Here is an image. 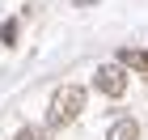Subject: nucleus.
I'll return each mask as SVG.
<instances>
[{
	"label": "nucleus",
	"mask_w": 148,
	"mask_h": 140,
	"mask_svg": "<svg viewBox=\"0 0 148 140\" xmlns=\"http://www.w3.org/2000/svg\"><path fill=\"white\" fill-rule=\"evenodd\" d=\"M85 85L68 81V85H59L55 93H51V102H47V132H59V128H72L80 119V110H85Z\"/></svg>",
	"instance_id": "obj_1"
},
{
	"label": "nucleus",
	"mask_w": 148,
	"mask_h": 140,
	"mask_svg": "<svg viewBox=\"0 0 148 140\" xmlns=\"http://www.w3.org/2000/svg\"><path fill=\"white\" fill-rule=\"evenodd\" d=\"M93 89L102 93V98H123L127 89H131V72L123 68V64H97L93 68Z\"/></svg>",
	"instance_id": "obj_2"
},
{
	"label": "nucleus",
	"mask_w": 148,
	"mask_h": 140,
	"mask_svg": "<svg viewBox=\"0 0 148 140\" xmlns=\"http://www.w3.org/2000/svg\"><path fill=\"white\" fill-rule=\"evenodd\" d=\"M114 64H123L127 72L131 68L148 72V47H119V51H114Z\"/></svg>",
	"instance_id": "obj_3"
},
{
	"label": "nucleus",
	"mask_w": 148,
	"mask_h": 140,
	"mask_svg": "<svg viewBox=\"0 0 148 140\" xmlns=\"http://www.w3.org/2000/svg\"><path fill=\"white\" fill-rule=\"evenodd\" d=\"M106 140H140V119H131V115H119L106 128Z\"/></svg>",
	"instance_id": "obj_4"
},
{
	"label": "nucleus",
	"mask_w": 148,
	"mask_h": 140,
	"mask_svg": "<svg viewBox=\"0 0 148 140\" xmlns=\"http://www.w3.org/2000/svg\"><path fill=\"white\" fill-rule=\"evenodd\" d=\"M17 38H21V17L0 21V43H4V47H17Z\"/></svg>",
	"instance_id": "obj_5"
},
{
	"label": "nucleus",
	"mask_w": 148,
	"mask_h": 140,
	"mask_svg": "<svg viewBox=\"0 0 148 140\" xmlns=\"http://www.w3.org/2000/svg\"><path fill=\"white\" fill-rule=\"evenodd\" d=\"M13 140H51V132L38 128V123H25V128H17V136Z\"/></svg>",
	"instance_id": "obj_6"
}]
</instances>
